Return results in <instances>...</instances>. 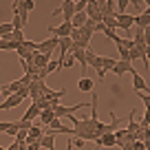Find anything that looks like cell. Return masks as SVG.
<instances>
[{
  "label": "cell",
  "instance_id": "cell-1",
  "mask_svg": "<svg viewBox=\"0 0 150 150\" xmlns=\"http://www.w3.org/2000/svg\"><path fill=\"white\" fill-rule=\"evenodd\" d=\"M86 106H91V104L80 102V104H75V106H62V104H53V115H55V119L73 117V112H75V110H80V108H86Z\"/></svg>",
  "mask_w": 150,
  "mask_h": 150
},
{
  "label": "cell",
  "instance_id": "cell-2",
  "mask_svg": "<svg viewBox=\"0 0 150 150\" xmlns=\"http://www.w3.org/2000/svg\"><path fill=\"white\" fill-rule=\"evenodd\" d=\"M55 13H62L64 16V22H71V18L75 16V2L73 0H62V5L57 9H53V16Z\"/></svg>",
  "mask_w": 150,
  "mask_h": 150
},
{
  "label": "cell",
  "instance_id": "cell-3",
  "mask_svg": "<svg viewBox=\"0 0 150 150\" xmlns=\"http://www.w3.org/2000/svg\"><path fill=\"white\" fill-rule=\"evenodd\" d=\"M57 44H60V38H47L44 42L35 44V53H47V55H51V53L57 49Z\"/></svg>",
  "mask_w": 150,
  "mask_h": 150
},
{
  "label": "cell",
  "instance_id": "cell-4",
  "mask_svg": "<svg viewBox=\"0 0 150 150\" xmlns=\"http://www.w3.org/2000/svg\"><path fill=\"white\" fill-rule=\"evenodd\" d=\"M115 20H117V29H124L126 33H130V29L135 27V16H128V13H115Z\"/></svg>",
  "mask_w": 150,
  "mask_h": 150
},
{
  "label": "cell",
  "instance_id": "cell-5",
  "mask_svg": "<svg viewBox=\"0 0 150 150\" xmlns=\"http://www.w3.org/2000/svg\"><path fill=\"white\" fill-rule=\"evenodd\" d=\"M71 31H73V27H71V22H62L60 27H49V33H51L53 38H71Z\"/></svg>",
  "mask_w": 150,
  "mask_h": 150
},
{
  "label": "cell",
  "instance_id": "cell-6",
  "mask_svg": "<svg viewBox=\"0 0 150 150\" xmlns=\"http://www.w3.org/2000/svg\"><path fill=\"white\" fill-rule=\"evenodd\" d=\"M24 102V97H20L18 93H13V95H9V97L5 99V102L0 104V110H11V108H16V106H20V104Z\"/></svg>",
  "mask_w": 150,
  "mask_h": 150
},
{
  "label": "cell",
  "instance_id": "cell-7",
  "mask_svg": "<svg viewBox=\"0 0 150 150\" xmlns=\"http://www.w3.org/2000/svg\"><path fill=\"white\" fill-rule=\"evenodd\" d=\"M132 88H135V93H148L150 91V86L146 84V80L139 75V71L132 73Z\"/></svg>",
  "mask_w": 150,
  "mask_h": 150
},
{
  "label": "cell",
  "instance_id": "cell-8",
  "mask_svg": "<svg viewBox=\"0 0 150 150\" xmlns=\"http://www.w3.org/2000/svg\"><path fill=\"white\" fill-rule=\"evenodd\" d=\"M112 73L117 75V77H124V73L132 75V73H137V71H135V66H132L130 62H122V60H119L117 64H115V69H112Z\"/></svg>",
  "mask_w": 150,
  "mask_h": 150
},
{
  "label": "cell",
  "instance_id": "cell-9",
  "mask_svg": "<svg viewBox=\"0 0 150 150\" xmlns=\"http://www.w3.org/2000/svg\"><path fill=\"white\" fill-rule=\"evenodd\" d=\"M97 148H102V146H106V148H112V146H117V139H115V132H108V135H102L97 141Z\"/></svg>",
  "mask_w": 150,
  "mask_h": 150
},
{
  "label": "cell",
  "instance_id": "cell-10",
  "mask_svg": "<svg viewBox=\"0 0 150 150\" xmlns=\"http://www.w3.org/2000/svg\"><path fill=\"white\" fill-rule=\"evenodd\" d=\"M64 95H66L64 88H62V91H51V88H49L47 93H44V99H49V102H51V106H53V104H60V99L64 97Z\"/></svg>",
  "mask_w": 150,
  "mask_h": 150
},
{
  "label": "cell",
  "instance_id": "cell-11",
  "mask_svg": "<svg viewBox=\"0 0 150 150\" xmlns=\"http://www.w3.org/2000/svg\"><path fill=\"white\" fill-rule=\"evenodd\" d=\"M49 62H51V55H47V53H35L33 55V66L35 69H47Z\"/></svg>",
  "mask_w": 150,
  "mask_h": 150
},
{
  "label": "cell",
  "instance_id": "cell-12",
  "mask_svg": "<svg viewBox=\"0 0 150 150\" xmlns=\"http://www.w3.org/2000/svg\"><path fill=\"white\" fill-rule=\"evenodd\" d=\"M55 137L57 135H49V132H44L42 137H40V146L47 150H55Z\"/></svg>",
  "mask_w": 150,
  "mask_h": 150
},
{
  "label": "cell",
  "instance_id": "cell-13",
  "mask_svg": "<svg viewBox=\"0 0 150 150\" xmlns=\"http://www.w3.org/2000/svg\"><path fill=\"white\" fill-rule=\"evenodd\" d=\"M135 27H137V29H141V31H146V29L150 27V16H148V13H139V16H135Z\"/></svg>",
  "mask_w": 150,
  "mask_h": 150
},
{
  "label": "cell",
  "instance_id": "cell-14",
  "mask_svg": "<svg viewBox=\"0 0 150 150\" xmlns=\"http://www.w3.org/2000/svg\"><path fill=\"white\" fill-rule=\"evenodd\" d=\"M40 112H42V110H40V108L33 104V106H29V108H27V112H24V117H22V119H24V122H31V124H33L38 117H40Z\"/></svg>",
  "mask_w": 150,
  "mask_h": 150
},
{
  "label": "cell",
  "instance_id": "cell-15",
  "mask_svg": "<svg viewBox=\"0 0 150 150\" xmlns=\"http://www.w3.org/2000/svg\"><path fill=\"white\" fill-rule=\"evenodd\" d=\"M38 119H40V126H49V124L55 119V115H53V108H47V110H42Z\"/></svg>",
  "mask_w": 150,
  "mask_h": 150
},
{
  "label": "cell",
  "instance_id": "cell-16",
  "mask_svg": "<svg viewBox=\"0 0 150 150\" xmlns=\"http://www.w3.org/2000/svg\"><path fill=\"white\" fill-rule=\"evenodd\" d=\"M86 20H88V18H86V11H84V13H75L73 18H71V27H73V29H82L86 24Z\"/></svg>",
  "mask_w": 150,
  "mask_h": 150
},
{
  "label": "cell",
  "instance_id": "cell-17",
  "mask_svg": "<svg viewBox=\"0 0 150 150\" xmlns=\"http://www.w3.org/2000/svg\"><path fill=\"white\" fill-rule=\"evenodd\" d=\"M93 80H91V77H82L80 82H77V88L82 91V93H93Z\"/></svg>",
  "mask_w": 150,
  "mask_h": 150
},
{
  "label": "cell",
  "instance_id": "cell-18",
  "mask_svg": "<svg viewBox=\"0 0 150 150\" xmlns=\"http://www.w3.org/2000/svg\"><path fill=\"white\" fill-rule=\"evenodd\" d=\"M115 64H117V62L112 60V57H102V73L106 75L108 71H110V73H112V69H115Z\"/></svg>",
  "mask_w": 150,
  "mask_h": 150
},
{
  "label": "cell",
  "instance_id": "cell-19",
  "mask_svg": "<svg viewBox=\"0 0 150 150\" xmlns=\"http://www.w3.org/2000/svg\"><path fill=\"white\" fill-rule=\"evenodd\" d=\"M11 33H13L11 22H2V24H0V40H2V38H7V35H11Z\"/></svg>",
  "mask_w": 150,
  "mask_h": 150
},
{
  "label": "cell",
  "instance_id": "cell-20",
  "mask_svg": "<svg viewBox=\"0 0 150 150\" xmlns=\"http://www.w3.org/2000/svg\"><path fill=\"white\" fill-rule=\"evenodd\" d=\"M18 42H9V40H0V51H16Z\"/></svg>",
  "mask_w": 150,
  "mask_h": 150
},
{
  "label": "cell",
  "instance_id": "cell-21",
  "mask_svg": "<svg viewBox=\"0 0 150 150\" xmlns=\"http://www.w3.org/2000/svg\"><path fill=\"white\" fill-rule=\"evenodd\" d=\"M128 7H130V0H117V11L115 13H126Z\"/></svg>",
  "mask_w": 150,
  "mask_h": 150
},
{
  "label": "cell",
  "instance_id": "cell-22",
  "mask_svg": "<svg viewBox=\"0 0 150 150\" xmlns=\"http://www.w3.org/2000/svg\"><path fill=\"white\" fill-rule=\"evenodd\" d=\"M130 5L135 7L139 13H146V0H130Z\"/></svg>",
  "mask_w": 150,
  "mask_h": 150
},
{
  "label": "cell",
  "instance_id": "cell-23",
  "mask_svg": "<svg viewBox=\"0 0 150 150\" xmlns=\"http://www.w3.org/2000/svg\"><path fill=\"white\" fill-rule=\"evenodd\" d=\"M86 7H88V0H77L75 2V13H84Z\"/></svg>",
  "mask_w": 150,
  "mask_h": 150
},
{
  "label": "cell",
  "instance_id": "cell-24",
  "mask_svg": "<svg viewBox=\"0 0 150 150\" xmlns=\"http://www.w3.org/2000/svg\"><path fill=\"white\" fill-rule=\"evenodd\" d=\"M104 35H106L108 40H112V42H117V40H119V35H117L115 29H106V27H104Z\"/></svg>",
  "mask_w": 150,
  "mask_h": 150
},
{
  "label": "cell",
  "instance_id": "cell-25",
  "mask_svg": "<svg viewBox=\"0 0 150 150\" xmlns=\"http://www.w3.org/2000/svg\"><path fill=\"white\" fill-rule=\"evenodd\" d=\"M20 5H22V9L29 13V11L35 9V0H20Z\"/></svg>",
  "mask_w": 150,
  "mask_h": 150
},
{
  "label": "cell",
  "instance_id": "cell-26",
  "mask_svg": "<svg viewBox=\"0 0 150 150\" xmlns=\"http://www.w3.org/2000/svg\"><path fill=\"white\" fill-rule=\"evenodd\" d=\"M44 71H47V75H51V73H55V71H60V62H49Z\"/></svg>",
  "mask_w": 150,
  "mask_h": 150
},
{
  "label": "cell",
  "instance_id": "cell-27",
  "mask_svg": "<svg viewBox=\"0 0 150 150\" xmlns=\"http://www.w3.org/2000/svg\"><path fill=\"white\" fill-rule=\"evenodd\" d=\"M75 64V60H73V55H66V60H64V64H62V69H71V66Z\"/></svg>",
  "mask_w": 150,
  "mask_h": 150
},
{
  "label": "cell",
  "instance_id": "cell-28",
  "mask_svg": "<svg viewBox=\"0 0 150 150\" xmlns=\"http://www.w3.org/2000/svg\"><path fill=\"white\" fill-rule=\"evenodd\" d=\"M71 144H73V148H84L86 141H82V139H77V137H73V141H71Z\"/></svg>",
  "mask_w": 150,
  "mask_h": 150
},
{
  "label": "cell",
  "instance_id": "cell-29",
  "mask_svg": "<svg viewBox=\"0 0 150 150\" xmlns=\"http://www.w3.org/2000/svg\"><path fill=\"white\" fill-rule=\"evenodd\" d=\"M18 132H20V130H18V128H16V124H13V122H11V128H9V130H7V135H11V137H16V135H18Z\"/></svg>",
  "mask_w": 150,
  "mask_h": 150
},
{
  "label": "cell",
  "instance_id": "cell-30",
  "mask_svg": "<svg viewBox=\"0 0 150 150\" xmlns=\"http://www.w3.org/2000/svg\"><path fill=\"white\" fill-rule=\"evenodd\" d=\"M11 128V122H0V132H7Z\"/></svg>",
  "mask_w": 150,
  "mask_h": 150
},
{
  "label": "cell",
  "instance_id": "cell-31",
  "mask_svg": "<svg viewBox=\"0 0 150 150\" xmlns=\"http://www.w3.org/2000/svg\"><path fill=\"white\" fill-rule=\"evenodd\" d=\"M144 42H146V47H150V27L144 31Z\"/></svg>",
  "mask_w": 150,
  "mask_h": 150
},
{
  "label": "cell",
  "instance_id": "cell-32",
  "mask_svg": "<svg viewBox=\"0 0 150 150\" xmlns=\"http://www.w3.org/2000/svg\"><path fill=\"white\" fill-rule=\"evenodd\" d=\"M7 150H20V144H18V141H13V144H11Z\"/></svg>",
  "mask_w": 150,
  "mask_h": 150
},
{
  "label": "cell",
  "instance_id": "cell-33",
  "mask_svg": "<svg viewBox=\"0 0 150 150\" xmlns=\"http://www.w3.org/2000/svg\"><path fill=\"white\" fill-rule=\"evenodd\" d=\"M146 13L150 16V0H146Z\"/></svg>",
  "mask_w": 150,
  "mask_h": 150
},
{
  "label": "cell",
  "instance_id": "cell-34",
  "mask_svg": "<svg viewBox=\"0 0 150 150\" xmlns=\"http://www.w3.org/2000/svg\"><path fill=\"white\" fill-rule=\"evenodd\" d=\"M0 150H5V148H2V146H0Z\"/></svg>",
  "mask_w": 150,
  "mask_h": 150
},
{
  "label": "cell",
  "instance_id": "cell-35",
  "mask_svg": "<svg viewBox=\"0 0 150 150\" xmlns=\"http://www.w3.org/2000/svg\"><path fill=\"white\" fill-rule=\"evenodd\" d=\"M0 95H2V88H0Z\"/></svg>",
  "mask_w": 150,
  "mask_h": 150
},
{
  "label": "cell",
  "instance_id": "cell-36",
  "mask_svg": "<svg viewBox=\"0 0 150 150\" xmlns=\"http://www.w3.org/2000/svg\"><path fill=\"white\" fill-rule=\"evenodd\" d=\"M95 150H97V148H95Z\"/></svg>",
  "mask_w": 150,
  "mask_h": 150
}]
</instances>
